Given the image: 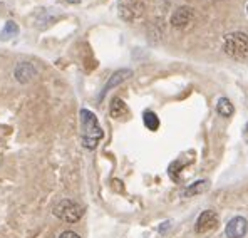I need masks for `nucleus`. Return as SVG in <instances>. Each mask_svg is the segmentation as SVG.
Wrapping results in <instances>:
<instances>
[{"label":"nucleus","instance_id":"f257e3e1","mask_svg":"<svg viewBox=\"0 0 248 238\" xmlns=\"http://www.w3.org/2000/svg\"><path fill=\"white\" fill-rule=\"evenodd\" d=\"M81 118V134H82V144L87 149H94L99 143V139L103 138V129L99 126L96 114L91 112L89 109H81L79 112Z\"/></svg>","mask_w":248,"mask_h":238},{"label":"nucleus","instance_id":"f03ea898","mask_svg":"<svg viewBox=\"0 0 248 238\" xmlns=\"http://www.w3.org/2000/svg\"><path fill=\"white\" fill-rule=\"evenodd\" d=\"M223 50L233 59H248V35L243 32H232L223 39Z\"/></svg>","mask_w":248,"mask_h":238},{"label":"nucleus","instance_id":"7ed1b4c3","mask_svg":"<svg viewBox=\"0 0 248 238\" xmlns=\"http://www.w3.org/2000/svg\"><path fill=\"white\" fill-rule=\"evenodd\" d=\"M54 215L62 222L67 223H76L82 218L84 215V206L72 200H62L54 206Z\"/></svg>","mask_w":248,"mask_h":238},{"label":"nucleus","instance_id":"20e7f679","mask_svg":"<svg viewBox=\"0 0 248 238\" xmlns=\"http://www.w3.org/2000/svg\"><path fill=\"white\" fill-rule=\"evenodd\" d=\"M217 225H218V215L211 210H206L200 215L198 220H196L195 230H196V233H208L217 228Z\"/></svg>","mask_w":248,"mask_h":238},{"label":"nucleus","instance_id":"39448f33","mask_svg":"<svg viewBox=\"0 0 248 238\" xmlns=\"http://www.w3.org/2000/svg\"><path fill=\"white\" fill-rule=\"evenodd\" d=\"M247 230H248L247 220L243 217H235L228 222L225 233H227L228 238H243L247 235Z\"/></svg>","mask_w":248,"mask_h":238},{"label":"nucleus","instance_id":"423d86ee","mask_svg":"<svg viewBox=\"0 0 248 238\" xmlns=\"http://www.w3.org/2000/svg\"><path fill=\"white\" fill-rule=\"evenodd\" d=\"M141 10L143 7L140 5L138 0H121L119 2V14L126 20H133L134 17L141 16Z\"/></svg>","mask_w":248,"mask_h":238},{"label":"nucleus","instance_id":"0eeeda50","mask_svg":"<svg viewBox=\"0 0 248 238\" xmlns=\"http://www.w3.org/2000/svg\"><path fill=\"white\" fill-rule=\"evenodd\" d=\"M191 19H193L191 7L185 5V7H180V9L173 14V17H171V24H173L174 27H186V25L191 22Z\"/></svg>","mask_w":248,"mask_h":238},{"label":"nucleus","instance_id":"6e6552de","mask_svg":"<svg viewBox=\"0 0 248 238\" xmlns=\"http://www.w3.org/2000/svg\"><path fill=\"white\" fill-rule=\"evenodd\" d=\"M111 116L116 119H121V118H126L127 114H129V111H127L126 104H124L123 99H119V97H116V99H112L111 102Z\"/></svg>","mask_w":248,"mask_h":238},{"label":"nucleus","instance_id":"1a4fd4ad","mask_svg":"<svg viewBox=\"0 0 248 238\" xmlns=\"http://www.w3.org/2000/svg\"><path fill=\"white\" fill-rule=\"evenodd\" d=\"M217 111L218 114H221L223 118H232L233 112H235V108H233L232 101L228 97H220L217 102Z\"/></svg>","mask_w":248,"mask_h":238},{"label":"nucleus","instance_id":"9d476101","mask_svg":"<svg viewBox=\"0 0 248 238\" xmlns=\"http://www.w3.org/2000/svg\"><path fill=\"white\" fill-rule=\"evenodd\" d=\"M34 74H35V69L32 67V64H27V62L19 64V67H17V71H16V76L20 82H27Z\"/></svg>","mask_w":248,"mask_h":238},{"label":"nucleus","instance_id":"9b49d317","mask_svg":"<svg viewBox=\"0 0 248 238\" xmlns=\"http://www.w3.org/2000/svg\"><path fill=\"white\" fill-rule=\"evenodd\" d=\"M131 76V71L129 69H123V71H118V72H114V74L111 76V79H109V82L106 84V87H104V93H108L111 87H114V86H118L119 82H123V80H126L127 78Z\"/></svg>","mask_w":248,"mask_h":238},{"label":"nucleus","instance_id":"f8f14e48","mask_svg":"<svg viewBox=\"0 0 248 238\" xmlns=\"http://www.w3.org/2000/svg\"><path fill=\"white\" fill-rule=\"evenodd\" d=\"M143 123L149 131H156L159 127V118L153 111H146L143 114Z\"/></svg>","mask_w":248,"mask_h":238},{"label":"nucleus","instance_id":"ddd939ff","mask_svg":"<svg viewBox=\"0 0 248 238\" xmlns=\"http://www.w3.org/2000/svg\"><path fill=\"white\" fill-rule=\"evenodd\" d=\"M17 32H19V27H17L16 22H7L5 27H3L2 32H0V39H2V40H9L10 37L17 35Z\"/></svg>","mask_w":248,"mask_h":238},{"label":"nucleus","instance_id":"4468645a","mask_svg":"<svg viewBox=\"0 0 248 238\" xmlns=\"http://www.w3.org/2000/svg\"><path fill=\"white\" fill-rule=\"evenodd\" d=\"M208 186H210V185H208V181H198V183H195L193 186H189V188L185 191V195H193V193L196 195V193H203V191H206V190H208Z\"/></svg>","mask_w":248,"mask_h":238},{"label":"nucleus","instance_id":"2eb2a0df","mask_svg":"<svg viewBox=\"0 0 248 238\" xmlns=\"http://www.w3.org/2000/svg\"><path fill=\"white\" fill-rule=\"evenodd\" d=\"M59 238H81V237H79L76 232H71V230H67V232L61 233V237H59Z\"/></svg>","mask_w":248,"mask_h":238},{"label":"nucleus","instance_id":"dca6fc26","mask_svg":"<svg viewBox=\"0 0 248 238\" xmlns=\"http://www.w3.org/2000/svg\"><path fill=\"white\" fill-rule=\"evenodd\" d=\"M243 139H245V143H248V123L243 127Z\"/></svg>","mask_w":248,"mask_h":238},{"label":"nucleus","instance_id":"f3484780","mask_svg":"<svg viewBox=\"0 0 248 238\" xmlns=\"http://www.w3.org/2000/svg\"><path fill=\"white\" fill-rule=\"evenodd\" d=\"M62 2H67V3H79V0H62Z\"/></svg>","mask_w":248,"mask_h":238},{"label":"nucleus","instance_id":"a211bd4d","mask_svg":"<svg viewBox=\"0 0 248 238\" xmlns=\"http://www.w3.org/2000/svg\"><path fill=\"white\" fill-rule=\"evenodd\" d=\"M247 12H248V5H247Z\"/></svg>","mask_w":248,"mask_h":238}]
</instances>
